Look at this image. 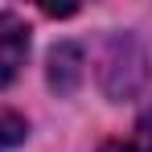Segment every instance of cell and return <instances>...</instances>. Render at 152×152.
I'll return each instance as SVG.
<instances>
[{
    "instance_id": "3",
    "label": "cell",
    "mask_w": 152,
    "mask_h": 152,
    "mask_svg": "<svg viewBox=\"0 0 152 152\" xmlns=\"http://www.w3.org/2000/svg\"><path fill=\"white\" fill-rule=\"evenodd\" d=\"M99 152H152V107L136 119V127H132L127 140H107Z\"/></svg>"
},
{
    "instance_id": "4",
    "label": "cell",
    "mask_w": 152,
    "mask_h": 152,
    "mask_svg": "<svg viewBox=\"0 0 152 152\" xmlns=\"http://www.w3.org/2000/svg\"><path fill=\"white\" fill-rule=\"evenodd\" d=\"M25 136H29L25 115H17V111L0 107V152H8V148H17V144H25Z\"/></svg>"
},
{
    "instance_id": "2",
    "label": "cell",
    "mask_w": 152,
    "mask_h": 152,
    "mask_svg": "<svg viewBox=\"0 0 152 152\" xmlns=\"http://www.w3.org/2000/svg\"><path fill=\"white\" fill-rule=\"evenodd\" d=\"M78 78H82V50L66 41V45H58L50 53V86L58 95H70L78 86Z\"/></svg>"
},
{
    "instance_id": "1",
    "label": "cell",
    "mask_w": 152,
    "mask_h": 152,
    "mask_svg": "<svg viewBox=\"0 0 152 152\" xmlns=\"http://www.w3.org/2000/svg\"><path fill=\"white\" fill-rule=\"evenodd\" d=\"M29 53V29L21 17L12 12H0V86H8L12 78L21 74Z\"/></svg>"
}]
</instances>
